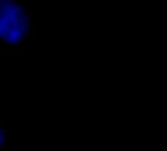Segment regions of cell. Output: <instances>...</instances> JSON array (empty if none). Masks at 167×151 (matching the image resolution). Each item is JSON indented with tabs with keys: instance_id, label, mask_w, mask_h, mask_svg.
I'll return each mask as SVG.
<instances>
[{
	"instance_id": "1",
	"label": "cell",
	"mask_w": 167,
	"mask_h": 151,
	"mask_svg": "<svg viewBox=\"0 0 167 151\" xmlns=\"http://www.w3.org/2000/svg\"><path fill=\"white\" fill-rule=\"evenodd\" d=\"M30 30V17L20 0H0V40L22 48Z\"/></svg>"
},
{
	"instance_id": "2",
	"label": "cell",
	"mask_w": 167,
	"mask_h": 151,
	"mask_svg": "<svg viewBox=\"0 0 167 151\" xmlns=\"http://www.w3.org/2000/svg\"><path fill=\"white\" fill-rule=\"evenodd\" d=\"M4 151H11V149H10L9 147H8V148H6V149H5Z\"/></svg>"
}]
</instances>
